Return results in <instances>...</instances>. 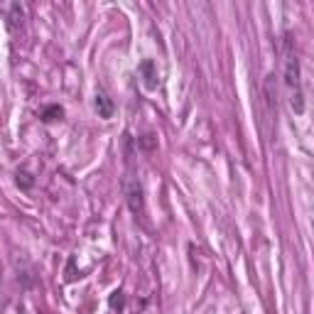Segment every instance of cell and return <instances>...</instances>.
I'll return each instance as SVG.
<instances>
[{"label":"cell","instance_id":"1","mask_svg":"<svg viewBox=\"0 0 314 314\" xmlns=\"http://www.w3.org/2000/svg\"><path fill=\"white\" fill-rule=\"evenodd\" d=\"M285 86L290 94V106L300 116L304 113V94H302V81H300V59L295 54L292 47V35H285Z\"/></svg>","mask_w":314,"mask_h":314},{"label":"cell","instance_id":"2","mask_svg":"<svg viewBox=\"0 0 314 314\" xmlns=\"http://www.w3.org/2000/svg\"><path fill=\"white\" fill-rule=\"evenodd\" d=\"M125 199L133 214H142V187L137 179H128L125 182Z\"/></svg>","mask_w":314,"mask_h":314},{"label":"cell","instance_id":"3","mask_svg":"<svg viewBox=\"0 0 314 314\" xmlns=\"http://www.w3.org/2000/svg\"><path fill=\"white\" fill-rule=\"evenodd\" d=\"M94 108H96V113H98V118L108 121V118H113V113H116V103H113V98H110L103 89H98V91H96V98H94Z\"/></svg>","mask_w":314,"mask_h":314},{"label":"cell","instance_id":"4","mask_svg":"<svg viewBox=\"0 0 314 314\" xmlns=\"http://www.w3.org/2000/svg\"><path fill=\"white\" fill-rule=\"evenodd\" d=\"M140 74H142L145 89H157V69H155V62L145 59V62L140 64Z\"/></svg>","mask_w":314,"mask_h":314},{"label":"cell","instance_id":"5","mask_svg":"<svg viewBox=\"0 0 314 314\" xmlns=\"http://www.w3.org/2000/svg\"><path fill=\"white\" fill-rule=\"evenodd\" d=\"M62 116H64V108L62 106H47V108L42 110V123H54V121H62Z\"/></svg>","mask_w":314,"mask_h":314},{"label":"cell","instance_id":"6","mask_svg":"<svg viewBox=\"0 0 314 314\" xmlns=\"http://www.w3.org/2000/svg\"><path fill=\"white\" fill-rule=\"evenodd\" d=\"M108 304H110V314H121L123 312V304H125V295L121 292V290H116V292L110 295Z\"/></svg>","mask_w":314,"mask_h":314},{"label":"cell","instance_id":"7","mask_svg":"<svg viewBox=\"0 0 314 314\" xmlns=\"http://www.w3.org/2000/svg\"><path fill=\"white\" fill-rule=\"evenodd\" d=\"M17 187H22V189L32 187V177H30L27 172H17Z\"/></svg>","mask_w":314,"mask_h":314}]
</instances>
